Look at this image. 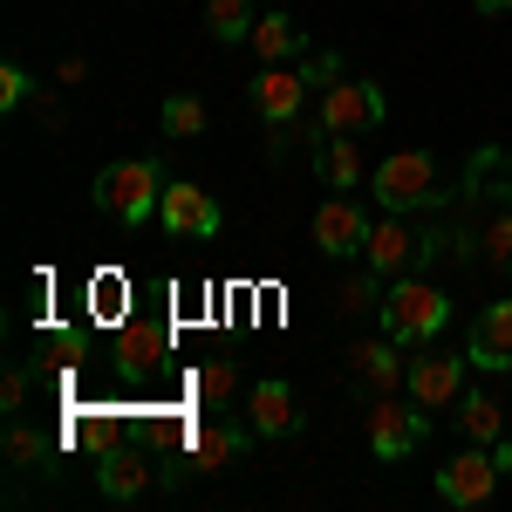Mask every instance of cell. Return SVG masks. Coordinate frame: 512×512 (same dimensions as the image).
Returning <instances> with one entry per match:
<instances>
[{
  "label": "cell",
  "instance_id": "6da1fadb",
  "mask_svg": "<svg viewBox=\"0 0 512 512\" xmlns=\"http://www.w3.org/2000/svg\"><path fill=\"white\" fill-rule=\"evenodd\" d=\"M96 205H103L110 219H123V226H144V219L164 205V171H158L151 158L110 164V171L96 178Z\"/></svg>",
  "mask_w": 512,
  "mask_h": 512
},
{
  "label": "cell",
  "instance_id": "7a4b0ae2",
  "mask_svg": "<svg viewBox=\"0 0 512 512\" xmlns=\"http://www.w3.org/2000/svg\"><path fill=\"white\" fill-rule=\"evenodd\" d=\"M451 321V294H437L431 280H396L383 294V335L390 342H431Z\"/></svg>",
  "mask_w": 512,
  "mask_h": 512
},
{
  "label": "cell",
  "instance_id": "3957f363",
  "mask_svg": "<svg viewBox=\"0 0 512 512\" xmlns=\"http://www.w3.org/2000/svg\"><path fill=\"white\" fill-rule=\"evenodd\" d=\"M424 437H431V410H424L417 396H410V403H403L396 390L390 396H369V451H376L383 465L410 458Z\"/></svg>",
  "mask_w": 512,
  "mask_h": 512
},
{
  "label": "cell",
  "instance_id": "277c9868",
  "mask_svg": "<svg viewBox=\"0 0 512 512\" xmlns=\"http://www.w3.org/2000/svg\"><path fill=\"white\" fill-rule=\"evenodd\" d=\"M369 192H376V205H383V212H417V205H431V198H437V164H431V151H390V158L376 164Z\"/></svg>",
  "mask_w": 512,
  "mask_h": 512
},
{
  "label": "cell",
  "instance_id": "5b68a950",
  "mask_svg": "<svg viewBox=\"0 0 512 512\" xmlns=\"http://www.w3.org/2000/svg\"><path fill=\"white\" fill-rule=\"evenodd\" d=\"M383 117H390V103H383L376 82L342 76V82L321 89V130H328V137H362V130H376Z\"/></svg>",
  "mask_w": 512,
  "mask_h": 512
},
{
  "label": "cell",
  "instance_id": "8992f818",
  "mask_svg": "<svg viewBox=\"0 0 512 512\" xmlns=\"http://www.w3.org/2000/svg\"><path fill=\"white\" fill-rule=\"evenodd\" d=\"M369 226H376V219H369L349 192H328L315 205V246H321V253H335V260L362 253V246H369Z\"/></svg>",
  "mask_w": 512,
  "mask_h": 512
},
{
  "label": "cell",
  "instance_id": "52a82bcc",
  "mask_svg": "<svg viewBox=\"0 0 512 512\" xmlns=\"http://www.w3.org/2000/svg\"><path fill=\"white\" fill-rule=\"evenodd\" d=\"M437 492H444L451 506H485V499L499 492V458H492V444H472L465 458H451V465L437 472Z\"/></svg>",
  "mask_w": 512,
  "mask_h": 512
},
{
  "label": "cell",
  "instance_id": "ba28073f",
  "mask_svg": "<svg viewBox=\"0 0 512 512\" xmlns=\"http://www.w3.org/2000/svg\"><path fill=\"white\" fill-rule=\"evenodd\" d=\"M158 219L171 239H212L219 233V198L205 192V185H164Z\"/></svg>",
  "mask_w": 512,
  "mask_h": 512
},
{
  "label": "cell",
  "instance_id": "9c48e42d",
  "mask_svg": "<svg viewBox=\"0 0 512 512\" xmlns=\"http://www.w3.org/2000/svg\"><path fill=\"white\" fill-rule=\"evenodd\" d=\"M403 390L417 396L424 410H437V403H458V396H465V355L424 349L417 362H410V376H403Z\"/></svg>",
  "mask_w": 512,
  "mask_h": 512
},
{
  "label": "cell",
  "instance_id": "30bf717a",
  "mask_svg": "<svg viewBox=\"0 0 512 512\" xmlns=\"http://www.w3.org/2000/svg\"><path fill=\"white\" fill-rule=\"evenodd\" d=\"M308 89L315 82L301 76V69H287V62H267L260 76H253V110L267 123H294L301 110H308Z\"/></svg>",
  "mask_w": 512,
  "mask_h": 512
},
{
  "label": "cell",
  "instance_id": "8fae6325",
  "mask_svg": "<svg viewBox=\"0 0 512 512\" xmlns=\"http://www.w3.org/2000/svg\"><path fill=\"white\" fill-rule=\"evenodd\" d=\"M253 424H198L192 444H185V465L192 472H226L233 458H246V444H253Z\"/></svg>",
  "mask_w": 512,
  "mask_h": 512
},
{
  "label": "cell",
  "instance_id": "7c38bea8",
  "mask_svg": "<svg viewBox=\"0 0 512 512\" xmlns=\"http://www.w3.org/2000/svg\"><path fill=\"white\" fill-rule=\"evenodd\" d=\"M246 424L260 437H294L301 431V403H294L287 383H253L246 390Z\"/></svg>",
  "mask_w": 512,
  "mask_h": 512
},
{
  "label": "cell",
  "instance_id": "4fadbf2b",
  "mask_svg": "<svg viewBox=\"0 0 512 512\" xmlns=\"http://www.w3.org/2000/svg\"><path fill=\"white\" fill-rule=\"evenodd\" d=\"M362 253H369V267H376V274L390 280V274H403V267L424 253V239L403 226V212H390V219H376V226H369V246H362Z\"/></svg>",
  "mask_w": 512,
  "mask_h": 512
},
{
  "label": "cell",
  "instance_id": "5bb4252c",
  "mask_svg": "<svg viewBox=\"0 0 512 512\" xmlns=\"http://www.w3.org/2000/svg\"><path fill=\"white\" fill-rule=\"evenodd\" d=\"M158 362H164V328H151V321H130V328L117 335V376H123V383H144Z\"/></svg>",
  "mask_w": 512,
  "mask_h": 512
},
{
  "label": "cell",
  "instance_id": "9a60e30c",
  "mask_svg": "<svg viewBox=\"0 0 512 512\" xmlns=\"http://www.w3.org/2000/svg\"><path fill=\"white\" fill-rule=\"evenodd\" d=\"M472 362H485V369H506L512 362V294L492 301V308L472 321Z\"/></svg>",
  "mask_w": 512,
  "mask_h": 512
},
{
  "label": "cell",
  "instance_id": "2e32d148",
  "mask_svg": "<svg viewBox=\"0 0 512 512\" xmlns=\"http://www.w3.org/2000/svg\"><path fill=\"white\" fill-rule=\"evenodd\" d=\"M96 485H103V499L130 506V499H144V492H151V458H144V451H110V458H103V472H96Z\"/></svg>",
  "mask_w": 512,
  "mask_h": 512
},
{
  "label": "cell",
  "instance_id": "e0dca14e",
  "mask_svg": "<svg viewBox=\"0 0 512 512\" xmlns=\"http://www.w3.org/2000/svg\"><path fill=\"white\" fill-rule=\"evenodd\" d=\"M246 48H253V55H260V69H267V62H294V55H308V35H301L287 14H260V21H253V35H246Z\"/></svg>",
  "mask_w": 512,
  "mask_h": 512
},
{
  "label": "cell",
  "instance_id": "ac0fdd59",
  "mask_svg": "<svg viewBox=\"0 0 512 512\" xmlns=\"http://www.w3.org/2000/svg\"><path fill=\"white\" fill-rule=\"evenodd\" d=\"M458 431L472 437V444H499L506 437V403L499 396H458Z\"/></svg>",
  "mask_w": 512,
  "mask_h": 512
},
{
  "label": "cell",
  "instance_id": "d6986e66",
  "mask_svg": "<svg viewBox=\"0 0 512 512\" xmlns=\"http://www.w3.org/2000/svg\"><path fill=\"white\" fill-rule=\"evenodd\" d=\"M349 362L362 369V376H369V396H390V390H403V376H410V369L396 362V349H390V342H376V349L362 342V349H349Z\"/></svg>",
  "mask_w": 512,
  "mask_h": 512
},
{
  "label": "cell",
  "instance_id": "ffe728a7",
  "mask_svg": "<svg viewBox=\"0 0 512 512\" xmlns=\"http://www.w3.org/2000/svg\"><path fill=\"white\" fill-rule=\"evenodd\" d=\"M321 185H335V192H355V185H362V151H355V137H328V144H321Z\"/></svg>",
  "mask_w": 512,
  "mask_h": 512
},
{
  "label": "cell",
  "instance_id": "44dd1931",
  "mask_svg": "<svg viewBox=\"0 0 512 512\" xmlns=\"http://www.w3.org/2000/svg\"><path fill=\"white\" fill-rule=\"evenodd\" d=\"M253 21H260L253 0H205V28H212L219 41H246V35H253Z\"/></svg>",
  "mask_w": 512,
  "mask_h": 512
},
{
  "label": "cell",
  "instance_id": "7402d4cb",
  "mask_svg": "<svg viewBox=\"0 0 512 512\" xmlns=\"http://www.w3.org/2000/svg\"><path fill=\"white\" fill-rule=\"evenodd\" d=\"M383 294H390V287H383V274L369 267V274H349L342 287H335V308H342V315H369V308H383Z\"/></svg>",
  "mask_w": 512,
  "mask_h": 512
},
{
  "label": "cell",
  "instance_id": "603a6c76",
  "mask_svg": "<svg viewBox=\"0 0 512 512\" xmlns=\"http://www.w3.org/2000/svg\"><path fill=\"white\" fill-rule=\"evenodd\" d=\"M233 390H239V369L226 362V355H219V362H205V369L192 376V396L205 403V410H219V403H233Z\"/></svg>",
  "mask_w": 512,
  "mask_h": 512
},
{
  "label": "cell",
  "instance_id": "cb8c5ba5",
  "mask_svg": "<svg viewBox=\"0 0 512 512\" xmlns=\"http://www.w3.org/2000/svg\"><path fill=\"white\" fill-rule=\"evenodd\" d=\"M465 178H472V192L506 198V192H512V185H506V151H478V158L465 164Z\"/></svg>",
  "mask_w": 512,
  "mask_h": 512
},
{
  "label": "cell",
  "instance_id": "d4e9b609",
  "mask_svg": "<svg viewBox=\"0 0 512 512\" xmlns=\"http://www.w3.org/2000/svg\"><path fill=\"white\" fill-rule=\"evenodd\" d=\"M164 130H171V137H198V130H205V96H185V89H178V96L164 103Z\"/></svg>",
  "mask_w": 512,
  "mask_h": 512
},
{
  "label": "cell",
  "instance_id": "484cf974",
  "mask_svg": "<svg viewBox=\"0 0 512 512\" xmlns=\"http://www.w3.org/2000/svg\"><path fill=\"white\" fill-rule=\"evenodd\" d=\"M478 253H485V267H499V274H512V212H499L485 233H478Z\"/></svg>",
  "mask_w": 512,
  "mask_h": 512
},
{
  "label": "cell",
  "instance_id": "4316f807",
  "mask_svg": "<svg viewBox=\"0 0 512 512\" xmlns=\"http://www.w3.org/2000/svg\"><path fill=\"white\" fill-rule=\"evenodd\" d=\"M7 458H14V465H41V458H48V437L28 431V424H14V431H7Z\"/></svg>",
  "mask_w": 512,
  "mask_h": 512
},
{
  "label": "cell",
  "instance_id": "83f0119b",
  "mask_svg": "<svg viewBox=\"0 0 512 512\" xmlns=\"http://www.w3.org/2000/svg\"><path fill=\"white\" fill-rule=\"evenodd\" d=\"M28 89H35L28 69H14V62H7V69H0V110H21V103H28Z\"/></svg>",
  "mask_w": 512,
  "mask_h": 512
},
{
  "label": "cell",
  "instance_id": "f1b7e54d",
  "mask_svg": "<svg viewBox=\"0 0 512 512\" xmlns=\"http://www.w3.org/2000/svg\"><path fill=\"white\" fill-rule=\"evenodd\" d=\"M21 403H28V369H21V362H14V369H7V383H0V410H7V417H14V410H21Z\"/></svg>",
  "mask_w": 512,
  "mask_h": 512
},
{
  "label": "cell",
  "instance_id": "f546056e",
  "mask_svg": "<svg viewBox=\"0 0 512 512\" xmlns=\"http://www.w3.org/2000/svg\"><path fill=\"white\" fill-rule=\"evenodd\" d=\"M301 76L321 82V89H328V82H342V55H308V69H301Z\"/></svg>",
  "mask_w": 512,
  "mask_h": 512
},
{
  "label": "cell",
  "instance_id": "4dcf8cb0",
  "mask_svg": "<svg viewBox=\"0 0 512 512\" xmlns=\"http://www.w3.org/2000/svg\"><path fill=\"white\" fill-rule=\"evenodd\" d=\"M492 458H499V472H512V437H499V444H492Z\"/></svg>",
  "mask_w": 512,
  "mask_h": 512
},
{
  "label": "cell",
  "instance_id": "1f68e13d",
  "mask_svg": "<svg viewBox=\"0 0 512 512\" xmlns=\"http://www.w3.org/2000/svg\"><path fill=\"white\" fill-rule=\"evenodd\" d=\"M472 7H485V14H499V7H512V0H472Z\"/></svg>",
  "mask_w": 512,
  "mask_h": 512
}]
</instances>
